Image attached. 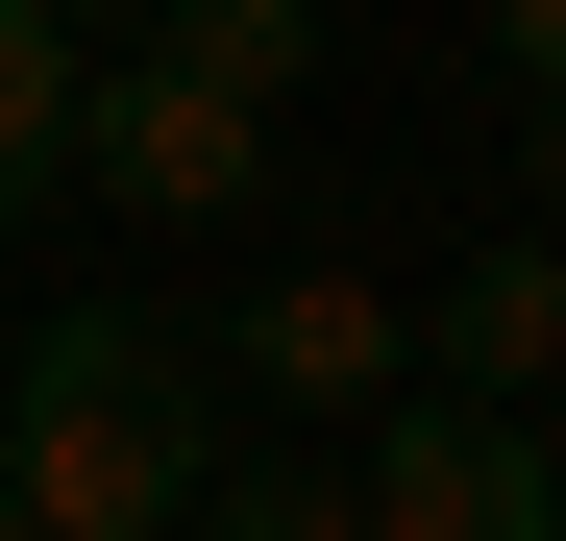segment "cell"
Wrapping results in <instances>:
<instances>
[{
	"instance_id": "cell-2",
	"label": "cell",
	"mask_w": 566,
	"mask_h": 541,
	"mask_svg": "<svg viewBox=\"0 0 566 541\" xmlns=\"http://www.w3.org/2000/svg\"><path fill=\"white\" fill-rule=\"evenodd\" d=\"M345 517H369V541H566V443H542V394H443V370H395V394H369Z\"/></svg>"
},
{
	"instance_id": "cell-9",
	"label": "cell",
	"mask_w": 566,
	"mask_h": 541,
	"mask_svg": "<svg viewBox=\"0 0 566 541\" xmlns=\"http://www.w3.org/2000/svg\"><path fill=\"white\" fill-rule=\"evenodd\" d=\"M493 74L542 99V74H566V0H493Z\"/></svg>"
},
{
	"instance_id": "cell-3",
	"label": "cell",
	"mask_w": 566,
	"mask_h": 541,
	"mask_svg": "<svg viewBox=\"0 0 566 541\" xmlns=\"http://www.w3.org/2000/svg\"><path fill=\"white\" fill-rule=\"evenodd\" d=\"M74 198H124V222H247L271 198V99H222V74H172V50H74Z\"/></svg>"
},
{
	"instance_id": "cell-10",
	"label": "cell",
	"mask_w": 566,
	"mask_h": 541,
	"mask_svg": "<svg viewBox=\"0 0 566 541\" xmlns=\"http://www.w3.org/2000/svg\"><path fill=\"white\" fill-rule=\"evenodd\" d=\"M517 198L566 222V74H542V99H517Z\"/></svg>"
},
{
	"instance_id": "cell-8",
	"label": "cell",
	"mask_w": 566,
	"mask_h": 541,
	"mask_svg": "<svg viewBox=\"0 0 566 541\" xmlns=\"http://www.w3.org/2000/svg\"><path fill=\"white\" fill-rule=\"evenodd\" d=\"M148 50L222 74V99H296V74H321V0H148Z\"/></svg>"
},
{
	"instance_id": "cell-12",
	"label": "cell",
	"mask_w": 566,
	"mask_h": 541,
	"mask_svg": "<svg viewBox=\"0 0 566 541\" xmlns=\"http://www.w3.org/2000/svg\"><path fill=\"white\" fill-rule=\"evenodd\" d=\"M0 541H50V517H25V492H0Z\"/></svg>"
},
{
	"instance_id": "cell-7",
	"label": "cell",
	"mask_w": 566,
	"mask_h": 541,
	"mask_svg": "<svg viewBox=\"0 0 566 541\" xmlns=\"http://www.w3.org/2000/svg\"><path fill=\"white\" fill-rule=\"evenodd\" d=\"M172 541H369L321 443H198V492H172Z\"/></svg>"
},
{
	"instance_id": "cell-1",
	"label": "cell",
	"mask_w": 566,
	"mask_h": 541,
	"mask_svg": "<svg viewBox=\"0 0 566 541\" xmlns=\"http://www.w3.org/2000/svg\"><path fill=\"white\" fill-rule=\"evenodd\" d=\"M198 443H222V394H198V344L148 296H50L25 320V370H0V492L50 541H172Z\"/></svg>"
},
{
	"instance_id": "cell-4",
	"label": "cell",
	"mask_w": 566,
	"mask_h": 541,
	"mask_svg": "<svg viewBox=\"0 0 566 541\" xmlns=\"http://www.w3.org/2000/svg\"><path fill=\"white\" fill-rule=\"evenodd\" d=\"M198 344H222V370H247L271 418H369V394L419 370V344H395V296H369V270H247V296H222Z\"/></svg>"
},
{
	"instance_id": "cell-5",
	"label": "cell",
	"mask_w": 566,
	"mask_h": 541,
	"mask_svg": "<svg viewBox=\"0 0 566 541\" xmlns=\"http://www.w3.org/2000/svg\"><path fill=\"white\" fill-rule=\"evenodd\" d=\"M395 344H419L443 394H542V370H566V222H517V246L419 270V296H395Z\"/></svg>"
},
{
	"instance_id": "cell-11",
	"label": "cell",
	"mask_w": 566,
	"mask_h": 541,
	"mask_svg": "<svg viewBox=\"0 0 566 541\" xmlns=\"http://www.w3.org/2000/svg\"><path fill=\"white\" fill-rule=\"evenodd\" d=\"M50 25H74V50H99V25H148V0H50Z\"/></svg>"
},
{
	"instance_id": "cell-6",
	"label": "cell",
	"mask_w": 566,
	"mask_h": 541,
	"mask_svg": "<svg viewBox=\"0 0 566 541\" xmlns=\"http://www.w3.org/2000/svg\"><path fill=\"white\" fill-rule=\"evenodd\" d=\"M74 198V25H50V0H0V246H25Z\"/></svg>"
}]
</instances>
